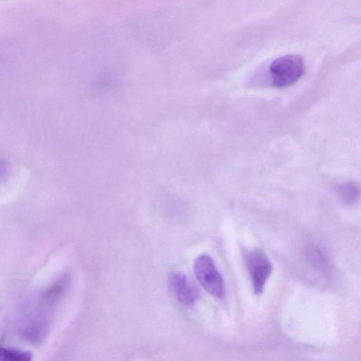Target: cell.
I'll return each mask as SVG.
<instances>
[{"mask_svg": "<svg viewBox=\"0 0 361 361\" xmlns=\"http://www.w3.org/2000/svg\"><path fill=\"white\" fill-rule=\"evenodd\" d=\"M305 71V63L300 56L288 54L274 60L268 73L273 87L284 88L295 83L304 75Z\"/></svg>", "mask_w": 361, "mask_h": 361, "instance_id": "1", "label": "cell"}, {"mask_svg": "<svg viewBox=\"0 0 361 361\" xmlns=\"http://www.w3.org/2000/svg\"><path fill=\"white\" fill-rule=\"evenodd\" d=\"M193 269L197 281L207 293L216 298H224V280L210 256L200 255L194 262Z\"/></svg>", "mask_w": 361, "mask_h": 361, "instance_id": "2", "label": "cell"}, {"mask_svg": "<svg viewBox=\"0 0 361 361\" xmlns=\"http://www.w3.org/2000/svg\"><path fill=\"white\" fill-rule=\"evenodd\" d=\"M245 261L248 269L253 292L262 293L265 283L272 271V265L263 251L255 249L245 254Z\"/></svg>", "mask_w": 361, "mask_h": 361, "instance_id": "3", "label": "cell"}, {"mask_svg": "<svg viewBox=\"0 0 361 361\" xmlns=\"http://www.w3.org/2000/svg\"><path fill=\"white\" fill-rule=\"evenodd\" d=\"M169 284L173 295L181 305L186 307L194 305L198 292L184 274L172 273L169 277Z\"/></svg>", "mask_w": 361, "mask_h": 361, "instance_id": "4", "label": "cell"}, {"mask_svg": "<svg viewBox=\"0 0 361 361\" xmlns=\"http://www.w3.org/2000/svg\"><path fill=\"white\" fill-rule=\"evenodd\" d=\"M306 257L310 264L318 271L327 274L331 265L325 255L317 247L309 245L306 250Z\"/></svg>", "mask_w": 361, "mask_h": 361, "instance_id": "5", "label": "cell"}, {"mask_svg": "<svg viewBox=\"0 0 361 361\" xmlns=\"http://www.w3.org/2000/svg\"><path fill=\"white\" fill-rule=\"evenodd\" d=\"M336 191L338 197L347 204L355 203L360 195L359 188L353 182H347L338 185Z\"/></svg>", "mask_w": 361, "mask_h": 361, "instance_id": "6", "label": "cell"}, {"mask_svg": "<svg viewBox=\"0 0 361 361\" xmlns=\"http://www.w3.org/2000/svg\"><path fill=\"white\" fill-rule=\"evenodd\" d=\"M32 359L30 352L0 347V360L8 361H28Z\"/></svg>", "mask_w": 361, "mask_h": 361, "instance_id": "7", "label": "cell"}]
</instances>
